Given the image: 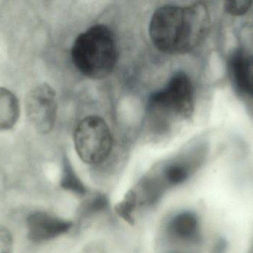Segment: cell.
Segmentation results:
<instances>
[{
  "label": "cell",
  "instance_id": "obj_1",
  "mask_svg": "<svg viewBox=\"0 0 253 253\" xmlns=\"http://www.w3.org/2000/svg\"><path fill=\"white\" fill-rule=\"evenodd\" d=\"M209 14L205 4H168L156 10L149 34L155 47L165 53H186L199 45L206 34Z\"/></svg>",
  "mask_w": 253,
  "mask_h": 253
},
{
  "label": "cell",
  "instance_id": "obj_2",
  "mask_svg": "<svg viewBox=\"0 0 253 253\" xmlns=\"http://www.w3.org/2000/svg\"><path fill=\"white\" fill-rule=\"evenodd\" d=\"M76 68L90 79H102L114 71L118 58L114 34L106 25H95L80 34L71 49Z\"/></svg>",
  "mask_w": 253,
  "mask_h": 253
},
{
  "label": "cell",
  "instance_id": "obj_3",
  "mask_svg": "<svg viewBox=\"0 0 253 253\" xmlns=\"http://www.w3.org/2000/svg\"><path fill=\"white\" fill-rule=\"evenodd\" d=\"M195 89L187 74H174L168 84L150 95L149 111L158 117L166 119H186L194 108Z\"/></svg>",
  "mask_w": 253,
  "mask_h": 253
},
{
  "label": "cell",
  "instance_id": "obj_4",
  "mask_svg": "<svg viewBox=\"0 0 253 253\" xmlns=\"http://www.w3.org/2000/svg\"><path fill=\"white\" fill-rule=\"evenodd\" d=\"M74 141L79 157L87 164L103 163L112 151L111 129L105 120L99 116L83 118L76 126Z\"/></svg>",
  "mask_w": 253,
  "mask_h": 253
},
{
  "label": "cell",
  "instance_id": "obj_5",
  "mask_svg": "<svg viewBox=\"0 0 253 253\" xmlns=\"http://www.w3.org/2000/svg\"><path fill=\"white\" fill-rule=\"evenodd\" d=\"M27 115L37 132L46 134L53 129L56 120L57 102L54 90L47 84L36 86L25 102Z\"/></svg>",
  "mask_w": 253,
  "mask_h": 253
},
{
  "label": "cell",
  "instance_id": "obj_6",
  "mask_svg": "<svg viewBox=\"0 0 253 253\" xmlns=\"http://www.w3.org/2000/svg\"><path fill=\"white\" fill-rule=\"evenodd\" d=\"M71 221L45 212H34L27 218L28 239L34 243H42L56 239L69 231Z\"/></svg>",
  "mask_w": 253,
  "mask_h": 253
},
{
  "label": "cell",
  "instance_id": "obj_7",
  "mask_svg": "<svg viewBox=\"0 0 253 253\" xmlns=\"http://www.w3.org/2000/svg\"><path fill=\"white\" fill-rule=\"evenodd\" d=\"M229 68L238 90L253 98V53L238 51L230 58Z\"/></svg>",
  "mask_w": 253,
  "mask_h": 253
},
{
  "label": "cell",
  "instance_id": "obj_8",
  "mask_svg": "<svg viewBox=\"0 0 253 253\" xmlns=\"http://www.w3.org/2000/svg\"><path fill=\"white\" fill-rule=\"evenodd\" d=\"M199 218L193 212L186 211L175 215L168 224V233L175 240L193 242L199 237Z\"/></svg>",
  "mask_w": 253,
  "mask_h": 253
},
{
  "label": "cell",
  "instance_id": "obj_9",
  "mask_svg": "<svg viewBox=\"0 0 253 253\" xmlns=\"http://www.w3.org/2000/svg\"><path fill=\"white\" fill-rule=\"evenodd\" d=\"M20 114L19 101L8 89L0 87V130H8L16 124Z\"/></svg>",
  "mask_w": 253,
  "mask_h": 253
},
{
  "label": "cell",
  "instance_id": "obj_10",
  "mask_svg": "<svg viewBox=\"0 0 253 253\" xmlns=\"http://www.w3.org/2000/svg\"><path fill=\"white\" fill-rule=\"evenodd\" d=\"M193 172V166L187 162H174L167 165L160 176H155L165 191L185 182Z\"/></svg>",
  "mask_w": 253,
  "mask_h": 253
},
{
  "label": "cell",
  "instance_id": "obj_11",
  "mask_svg": "<svg viewBox=\"0 0 253 253\" xmlns=\"http://www.w3.org/2000/svg\"><path fill=\"white\" fill-rule=\"evenodd\" d=\"M62 188L79 196H84L87 193V188L79 178L69 162H64L63 170L61 178Z\"/></svg>",
  "mask_w": 253,
  "mask_h": 253
},
{
  "label": "cell",
  "instance_id": "obj_12",
  "mask_svg": "<svg viewBox=\"0 0 253 253\" xmlns=\"http://www.w3.org/2000/svg\"><path fill=\"white\" fill-rule=\"evenodd\" d=\"M138 204L136 194L135 191L129 192L126 193V198L122 201L117 206L116 210L117 214L129 224H133V212Z\"/></svg>",
  "mask_w": 253,
  "mask_h": 253
},
{
  "label": "cell",
  "instance_id": "obj_13",
  "mask_svg": "<svg viewBox=\"0 0 253 253\" xmlns=\"http://www.w3.org/2000/svg\"><path fill=\"white\" fill-rule=\"evenodd\" d=\"M108 205V201L105 196L102 194L95 195L91 199H88L83 205L81 214L83 217L88 216L93 214L97 213L106 209Z\"/></svg>",
  "mask_w": 253,
  "mask_h": 253
},
{
  "label": "cell",
  "instance_id": "obj_14",
  "mask_svg": "<svg viewBox=\"0 0 253 253\" xmlns=\"http://www.w3.org/2000/svg\"><path fill=\"white\" fill-rule=\"evenodd\" d=\"M253 1L249 0H233L225 3V10L232 16H242L252 8Z\"/></svg>",
  "mask_w": 253,
  "mask_h": 253
},
{
  "label": "cell",
  "instance_id": "obj_15",
  "mask_svg": "<svg viewBox=\"0 0 253 253\" xmlns=\"http://www.w3.org/2000/svg\"><path fill=\"white\" fill-rule=\"evenodd\" d=\"M13 240L8 229L0 226V253H13Z\"/></svg>",
  "mask_w": 253,
  "mask_h": 253
},
{
  "label": "cell",
  "instance_id": "obj_16",
  "mask_svg": "<svg viewBox=\"0 0 253 253\" xmlns=\"http://www.w3.org/2000/svg\"><path fill=\"white\" fill-rule=\"evenodd\" d=\"M81 253H105V251L100 244L92 243L86 246Z\"/></svg>",
  "mask_w": 253,
  "mask_h": 253
},
{
  "label": "cell",
  "instance_id": "obj_17",
  "mask_svg": "<svg viewBox=\"0 0 253 253\" xmlns=\"http://www.w3.org/2000/svg\"><path fill=\"white\" fill-rule=\"evenodd\" d=\"M227 248H228V245L225 239H218L212 249V253H227Z\"/></svg>",
  "mask_w": 253,
  "mask_h": 253
}]
</instances>
